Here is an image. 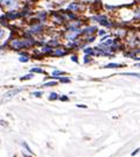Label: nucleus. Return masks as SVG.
<instances>
[{
	"label": "nucleus",
	"mask_w": 140,
	"mask_h": 157,
	"mask_svg": "<svg viewBox=\"0 0 140 157\" xmlns=\"http://www.w3.org/2000/svg\"><path fill=\"white\" fill-rule=\"evenodd\" d=\"M0 6L9 11H18L21 7V0H0Z\"/></svg>",
	"instance_id": "obj_1"
},
{
	"label": "nucleus",
	"mask_w": 140,
	"mask_h": 157,
	"mask_svg": "<svg viewBox=\"0 0 140 157\" xmlns=\"http://www.w3.org/2000/svg\"><path fill=\"white\" fill-rule=\"evenodd\" d=\"M91 20L96 21L99 23V26L106 27V28H113V22L110 21L108 15H97V16H92Z\"/></svg>",
	"instance_id": "obj_2"
},
{
	"label": "nucleus",
	"mask_w": 140,
	"mask_h": 157,
	"mask_svg": "<svg viewBox=\"0 0 140 157\" xmlns=\"http://www.w3.org/2000/svg\"><path fill=\"white\" fill-rule=\"evenodd\" d=\"M81 31H82V29H78V30H67V33L64 34V37L68 41H77L78 37L81 36Z\"/></svg>",
	"instance_id": "obj_3"
},
{
	"label": "nucleus",
	"mask_w": 140,
	"mask_h": 157,
	"mask_svg": "<svg viewBox=\"0 0 140 157\" xmlns=\"http://www.w3.org/2000/svg\"><path fill=\"white\" fill-rule=\"evenodd\" d=\"M44 30V26L42 23H34L28 28V33L32 35H39Z\"/></svg>",
	"instance_id": "obj_4"
},
{
	"label": "nucleus",
	"mask_w": 140,
	"mask_h": 157,
	"mask_svg": "<svg viewBox=\"0 0 140 157\" xmlns=\"http://www.w3.org/2000/svg\"><path fill=\"white\" fill-rule=\"evenodd\" d=\"M98 31V28L96 26H88L85 27L84 29H82L81 31V35H83L82 37H86V36H92L96 33Z\"/></svg>",
	"instance_id": "obj_5"
},
{
	"label": "nucleus",
	"mask_w": 140,
	"mask_h": 157,
	"mask_svg": "<svg viewBox=\"0 0 140 157\" xmlns=\"http://www.w3.org/2000/svg\"><path fill=\"white\" fill-rule=\"evenodd\" d=\"M68 54H69V49H68V48H62L61 45H59L56 49H54L51 56L61 57V56H65V55H68Z\"/></svg>",
	"instance_id": "obj_6"
},
{
	"label": "nucleus",
	"mask_w": 140,
	"mask_h": 157,
	"mask_svg": "<svg viewBox=\"0 0 140 157\" xmlns=\"http://www.w3.org/2000/svg\"><path fill=\"white\" fill-rule=\"evenodd\" d=\"M21 91H25V87H15V89H12V90L7 91V92L5 93V96H4V98H5V99H11V98H13L14 96L19 94Z\"/></svg>",
	"instance_id": "obj_7"
},
{
	"label": "nucleus",
	"mask_w": 140,
	"mask_h": 157,
	"mask_svg": "<svg viewBox=\"0 0 140 157\" xmlns=\"http://www.w3.org/2000/svg\"><path fill=\"white\" fill-rule=\"evenodd\" d=\"M81 9H82V4L76 3V1L70 3L67 7V11H70V12H77V11H81Z\"/></svg>",
	"instance_id": "obj_8"
},
{
	"label": "nucleus",
	"mask_w": 140,
	"mask_h": 157,
	"mask_svg": "<svg viewBox=\"0 0 140 157\" xmlns=\"http://www.w3.org/2000/svg\"><path fill=\"white\" fill-rule=\"evenodd\" d=\"M52 51H54V48L49 44H46V45H42V49H41V52L43 55H52Z\"/></svg>",
	"instance_id": "obj_9"
},
{
	"label": "nucleus",
	"mask_w": 140,
	"mask_h": 157,
	"mask_svg": "<svg viewBox=\"0 0 140 157\" xmlns=\"http://www.w3.org/2000/svg\"><path fill=\"white\" fill-rule=\"evenodd\" d=\"M121 66H125V64H119V63H109L106 65H104L105 69H118Z\"/></svg>",
	"instance_id": "obj_10"
},
{
	"label": "nucleus",
	"mask_w": 140,
	"mask_h": 157,
	"mask_svg": "<svg viewBox=\"0 0 140 157\" xmlns=\"http://www.w3.org/2000/svg\"><path fill=\"white\" fill-rule=\"evenodd\" d=\"M67 72H64V71H60V70H54V71L51 72V77H54V78H59L60 79V77H62V76H64Z\"/></svg>",
	"instance_id": "obj_11"
},
{
	"label": "nucleus",
	"mask_w": 140,
	"mask_h": 157,
	"mask_svg": "<svg viewBox=\"0 0 140 157\" xmlns=\"http://www.w3.org/2000/svg\"><path fill=\"white\" fill-rule=\"evenodd\" d=\"M36 19H38L39 21H46V20H47V13L43 12V11L39 12V13L36 14Z\"/></svg>",
	"instance_id": "obj_12"
},
{
	"label": "nucleus",
	"mask_w": 140,
	"mask_h": 157,
	"mask_svg": "<svg viewBox=\"0 0 140 157\" xmlns=\"http://www.w3.org/2000/svg\"><path fill=\"white\" fill-rule=\"evenodd\" d=\"M83 50H84V54H85V55H89V56H95V48L88 47V48H83Z\"/></svg>",
	"instance_id": "obj_13"
},
{
	"label": "nucleus",
	"mask_w": 140,
	"mask_h": 157,
	"mask_svg": "<svg viewBox=\"0 0 140 157\" xmlns=\"http://www.w3.org/2000/svg\"><path fill=\"white\" fill-rule=\"evenodd\" d=\"M59 83L56 80H49L47 83H43L42 84V87H51V86H56Z\"/></svg>",
	"instance_id": "obj_14"
},
{
	"label": "nucleus",
	"mask_w": 140,
	"mask_h": 157,
	"mask_svg": "<svg viewBox=\"0 0 140 157\" xmlns=\"http://www.w3.org/2000/svg\"><path fill=\"white\" fill-rule=\"evenodd\" d=\"M30 72H33V73H47L43 69H41V67H32L30 69Z\"/></svg>",
	"instance_id": "obj_15"
},
{
	"label": "nucleus",
	"mask_w": 140,
	"mask_h": 157,
	"mask_svg": "<svg viewBox=\"0 0 140 157\" xmlns=\"http://www.w3.org/2000/svg\"><path fill=\"white\" fill-rule=\"evenodd\" d=\"M48 98H49V100H50V101H55V100H57V99L60 98V96H59L56 92H51V93L49 94V97H48Z\"/></svg>",
	"instance_id": "obj_16"
},
{
	"label": "nucleus",
	"mask_w": 140,
	"mask_h": 157,
	"mask_svg": "<svg viewBox=\"0 0 140 157\" xmlns=\"http://www.w3.org/2000/svg\"><path fill=\"white\" fill-rule=\"evenodd\" d=\"M120 75H122V76H131V77L140 78V73H135V72H121Z\"/></svg>",
	"instance_id": "obj_17"
},
{
	"label": "nucleus",
	"mask_w": 140,
	"mask_h": 157,
	"mask_svg": "<svg viewBox=\"0 0 140 157\" xmlns=\"http://www.w3.org/2000/svg\"><path fill=\"white\" fill-rule=\"evenodd\" d=\"M116 33H117V35H118V36L122 37V36H125V35H126V33H127V31H126L125 29H120V28H118Z\"/></svg>",
	"instance_id": "obj_18"
},
{
	"label": "nucleus",
	"mask_w": 140,
	"mask_h": 157,
	"mask_svg": "<svg viewBox=\"0 0 140 157\" xmlns=\"http://www.w3.org/2000/svg\"><path fill=\"white\" fill-rule=\"evenodd\" d=\"M134 19L135 20H140V6L135 8L134 11Z\"/></svg>",
	"instance_id": "obj_19"
},
{
	"label": "nucleus",
	"mask_w": 140,
	"mask_h": 157,
	"mask_svg": "<svg viewBox=\"0 0 140 157\" xmlns=\"http://www.w3.org/2000/svg\"><path fill=\"white\" fill-rule=\"evenodd\" d=\"M32 96L36 97V98H41L43 96V91H34V92H32Z\"/></svg>",
	"instance_id": "obj_20"
},
{
	"label": "nucleus",
	"mask_w": 140,
	"mask_h": 157,
	"mask_svg": "<svg viewBox=\"0 0 140 157\" xmlns=\"http://www.w3.org/2000/svg\"><path fill=\"white\" fill-rule=\"evenodd\" d=\"M33 77H34V73H33V72H30L29 75H26V76H22V77H21L20 79H21V80H29V79H32Z\"/></svg>",
	"instance_id": "obj_21"
},
{
	"label": "nucleus",
	"mask_w": 140,
	"mask_h": 157,
	"mask_svg": "<svg viewBox=\"0 0 140 157\" xmlns=\"http://www.w3.org/2000/svg\"><path fill=\"white\" fill-rule=\"evenodd\" d=\"M60 83H63V84H68L70 83V78L69 77H60Z\"/></svg>",
	"instance_id": "obj_22"
},
{
	"label": "nucleus",
	"mask_w": 140,
	"mask_h": 157,
	"mask_svg": "<svg viewBox=\"0 0 140 157\" xmlns=\"http://www.w3.org/2000/svg\"><path fill=\"white\" fill-rule=\"evenodd\" d=\"M19 61L20 62H28L29 61V56H20V58H19Z\"/></svg>",
	"instance_id": "obj_23"
},
{
	"label": "nucleus",
	"mask_w": 140,
	"mask_h": 157,
	"mask_svg": "<svg viewBox=\"0 0 140 157\" xmlns=\"http://www.w3.org/2000/svg\"><path fill=\"white\" fill-rule=\"evenodd\" d=\"M90 57H91V56H89V55H85V56H84V61H83V62H84L85 64H86V63H89V62H91V58H90Z\"/></svg>",
	"instance_id": "obj_24"
},
{
	"label": "nucleus",
	"mask_w": 140,
	"mask_h": 157,
	"mask_svg": "<svg viewBox=\"0 0 140 157\" xmlns=\"http://www.w3.org/2000/svg\"><path fill=\"white\" fill-rule=\"evenodd\" d=\"M61 101H69V97L68 96H60V98H59Z\"/></svg>",
	"instance_id": "obj_25"
},
{
	"label": "nucleus",
	"mask_w": 140,
	"mask_h": 157,
	"mask_svg": "<svg viewBox=\"0 0 140 157\" xmlns=\"http://www.w3.org/2000/svg\"><path fill=\"white\" fill-rule=\"evenodd\" d=\"M24 147H25V148H26V150H27V151H28V152H29V154H33V151H32V149H30V148H29V146H28V144H27V143H26V142H24Z\"/></svg>",
	"instance_id": "obj_26"
},
{
	"label": "nucleus",
	"mask_w": 140,
	"mask_h": 157,
	"mask_svg": "<svg viewBox=\"0 0 140 157\" xmlns=\"http://www.w3.org/2000/svg\"><path fill=\"white\" fill-rule=\"evenodd\" d=\"M70 58H71V61H73V62H75V63H78V56H77V55H73V56L70 57Z\"/></svg>",
	"instance_id": "obj_27"
},
{
	"label": "nucleus",
	"mask_w": 140,
	"mask_h": 157,
	"mask_svg": "<svg viewBox=\"0 0 140 157\" xmlns=\"http://www.w3.org/2000/svg\"><path fill=\"white\" fill-rule=\"evenodd\" d=\"M4 35H5V30H4L1 27H0V40L4 37Z\"/></svg>",
	"instance_id": "obj_28"
},
{
	"label": "nucleus",
	"mask_w": 140,
	"mask_h": 157,
	"mask_svg": "<svg viewBox=\"0 0 140 157\" xmlns=\"http://www.w3.org/2000/svg\"><path fill=\"white\" fill-rule=\"evenodd\" d=\"M19 55L20 56H29V54L27 51H19Z\"/></svg>",
	"instance_id": "obj_29"
},
{
	"label": "nucleus",
	"mask_w": 140,
	"mask_h": 157,
	"mask_svg": "<svg viewBox=\"0 0 140 157\" xmlns=\"http://www.w3.org/2000/svg\"><path fill=\"white\" fill-rule=\"evenodd\" d=\"M97 34L99 35V36H104V35L106 34V31H105V30H98V31H97Z\"/></svg>",
	"instance_id": "obj_30"
},
{
	"label": "nucleus",
	"mask_w": 140,
	"mask_h": 157,
	"mask_svg": "<svg viewBox=\"0 0 140 157\" xmlns=\"http://www.w3.org/2000/svg\"><path fill=\"white\" fill-rule=\"evenodd\" d=\"M109 37H110V35H109V34H105V35H104V36L102 37V42H103V41H105V40H106V39H109Z\"/></svg>",
	"instance_id": "obj_31"
},
{
	"label": "nucleus",
	"mask_w": 140,
	"mask_h": 157,
	"mask_svg": "<svg viewBox=\"0 0 140 157\" xmlns=\"http://www.w3.org/2000/svg\"><path fill=\"white\" fill-rule=\"evenodd\" d=\"M139 151H140V148H138V149H135V150H134V151H133V152H132L131 155H132V156H134V155H137V154H138Z\"/></svg>",
	"instance_id": "obj_32"
},
{
	"label": "nucleus",
	"mask_w": 140,
	"mask_h": 157,
	"mask_svg": "<svg viewBox=\"0 0 140 157\" xmlns=\"http://www.w3.org/2000/svg\"><path fill=\"white\" fill-rule=\"evenodd\" d=\"M77 107L78 108H88V106H85V105H81V104L77 105Z\"/></svg>",
	"instance_id": "obj_33"
},
{
	"label": "nucleus",
	"mask_w": 140,
	"mask_h": 157,
	"mask_svg": "<svg viewBox=\"0 0 140 157\" xmlns=\"http://www.w3.org/2000/svg\"><path fill=\"white\" fill-rule=\"evenodd\" d=\"M22 1H25V3H34L35 0H22Z\"/></svg>",
	"instance_id": "obj_34"
},
{
	"label": "nucleus",
	"mask_w": 140,
	"mask_h": 157,
	"mask_svg": "<svg viewBox=\"0 0 140 157\" xmlns=\"http://www.w3.org/2000/svg\"><path fill=\"white\" fill-rule=\"evenodd\" d=\"M137 67H140V63H137V64H134Z\"/></svg>",
	"instance_id": "obj_35"
},
{
	"label": "nucleus",
	"mask_w": 140,
	"mask_h": 157,
	"mask_svg": "<svg viewBox=\"0 0 140 157\" xmlns=\"http://www.w3.org/2000/svg\"><path fill=\"white\" fill-rule=\"evenodd\" d=\"M135 1H138V3H140V0H135Z\"/></svg>",
	"instance_id": "obj_36"
}]
</instances>
